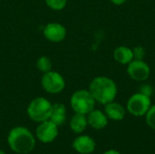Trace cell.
Here are the masks:
<instances>
[{
    "label": "cell",
    "instance_id": "9c48e42d",
    "mask_svg": "<svg viewBox=\"0 0 155 154\" xmlns=\"http://www.w3.org/2000/svg\"><path fill=\"white\" fill-rule=\"evenodd\" d=\"M44 35L51 42H61L66 36V29L61 24L49 23L44 28Z\"/></svg>",
    "mask_w": 155,
    "mask_h": 154
},
{
    "label": "cell",
    "instance_id": "ffe728a7",
    "mask_svg": "<svg viewBox=\"0 0 155 154\" xmlns=\"http://www.w3.org/2000/svg\"><path fill=\"white\" fill-rule=\"evenodd\" d=\"M141 93L148 96V97H151L153 95V89L151 85L149 84H143L141 87H140V92Z\"/></svg>",
    "mask_w": 155,
    "mask_h": 154
},
{
    "label": "cell",
    "instance_id": "5b68a950",
    "mask_svg": "<svg viewBox=\"0 0 155 154\" xmlns=\"http://www.w3.org/2000/svg\"><path fill=\"white\" fill-rule=\"evenodd\" d=\"M151 99L150 97L137 93L133 94L127 101V111L134 116L141 117L145 116L146 113L151 107Z\"/></svg>",
    "mask_w": 155,
    "mask_h": 154
},
{
    "label": "cell",
    "instance_id": "603a6c76",
    "mask_svg": "<svg viewBox=\"0 0 155 154\" xmlns=\"http://www.w3.org/2000/svg\"><path fill=\"white\" fill-rule=\"evenodd\" d=\"M0 154H5V152L4 151H2V150H0Z\"/></svg>",
    "mask_w": 155,
    "mask_h": 154
},
{
    "label": "cell",
    "instance_id": "ba28073f",
    "mask_svg": "<svg viewBox=\"0 0 155 154\" xmlns=\"http://www.w3.org/2000/svg\"><path fill=\"white\" fill-rule=\"evenodd\" d=\"M150 73L151 70L149 65L143 60L134 59L131 63L128 64L127 74L134 81L142 82L147 80L150 76Z\"/></svg>",
    "mask_w": 155,
    "mask_h": 154
},
{
    "label": "cell",
    "instance_id": "8992f818",
    "mask_svg": "<svg viewBox=\"0 0 155 154\" xmlns=\"http://www.w3.org/2000/svg\"><path fill=\"white\" fill-rule=\"evenodd\" d=\"M43 89L48 93H59L65 87V81L64 77L57 72L49 71L45 73L41 79Z\"/></svg>",
    "mask_w": 155,
    "mask_h": 154
},
{
    "label": "cell",
    "instance_id": "e0dca14e",
    "mask_svg": "<svg viewBox=\"0 0 155 154\" xmlns=\"http://www.w3.org/2000/svg\"><path fill=\"white\" fill-rule=\"evenodd\" d=\"M45 3L47 6L50 7L51 9L55 11H60L65 7L67 4V0H45Z\"/></svg>",
    "mask_w": 155,
    "mask_h": 154
},
{
    "label": "cell",
    "instance_id": "4fadbf2b",
    "mask_svg": "<svg viewBox=\"0 0 155 154\" xmlns=\"http://www.w3.org/2000/svg\"><path fill=\"white\" fill-rule=\"evenodd\" d=\"M114 58L122 64H127L134 60L133 50L127 46H119L114 52Z\"/></svg>",
    "mask_w": 155,
    "mask_h": 154
},
{
    "label": "cell",
    "instance_id": "d6986e66",
    "mask_svg": "<svg viewBox=\"0 0 155 154\" xmlns=\"http://www.w3.org/2000/svg\"><path fill=\"white\" fill-rule=\"evenodd\" d=\"M133 53H134V59L135 60H143L145 54L144 49L142 46L134 47V49H133Z\"/></svg>",
    "mask_w": 155,
    "mask_h": 154
},
{
    "label": "cell",
    "instance_id": "44dd1931",
    "mask_svg": "<svg viewBox=\"0 0 155 154\" xmlns=\"http://www.w3.org/2000/svg\"><path fill=\"white\" fill-rule=\"evenodd\" d=\"M127 0H111V2L114 5H123L126 2Z\"/></svg>",
    "mask_w": 155,
    "mask_h": 154
},
{
    "label": "cell",
    "instance_id": "8fae6325",
    "mask_svg": "<svg viewBox=\"0 0 155 154\" xmlns=\"http://www.w3.org/2000/svg\"><path fill=\"white\" fill-rule=\"evenodd\" d=\"M88 125L94 130H102L108 124V118L105 113L100 110L94 109L86 114Z\"/></svg>",
    "mask_w": 155,
    "mask_h": 154
},
{
    "label": "cell",
    "instance_id": "7402d4cb",
    "mask_svg": "<svg viewBox=\"0 0 155 154\" xmlns=\"http://www.w3.org/2000/svg\"><path fill=\"white\" fill-rule=\"evenodd\" d=\"M104 154H121L120 152L116 151V150H114V149H111V150H108L106 152H104Z\"/></svg>",
    "mask_w": 155,
    "mask_h": 154
},
{
    "label": "cell",
    "instance_id": "7a4b0ae2",
    "mask_svg": "<svg viewBox=\"0 0 155 154\" xmlns=\"http://www.w3.org/2000/svg\"><path fill=\"white\" fill-rule=\"evenodd\" d=\"M89 92L95 102L105 105L114 101L117 95V86L113 79L105 76H98L90 83Z\"/></svg>",
    "mask_w": 155,
    "mask_h": 154
},
{
    "label": "cell",
    "instance_id": "6da1fadb",
    "mask_svg": "<svg viewBox=\"0 0 155 154\" xmlns=\"http://www.w3.org/2000/svg\"><path fill=\"white\" fill-rule=\"evenodd\" d=\"M7 143L13 152L18 154H28L35 149V139L27 128L16 126L9 132Z\"/></svg>",
    "mask_w": 155,
    "mask_h": 154
},
{
    "label": "cell",
    "instance_id": "3957f363",
    "mask_svg": "<svg viewBox=\"0 0 155 154\" xmlns=\"http://www.w3.org/2000/svg\"><path fill=\"white\" fill-rule=\"evenodd\" d=\"M53 104L44 97H36L31 101L27 107L29 118L35 123H42L50 119Z\"/></svg>",
    "mask_w": 155,
    "mask_h": 154
},
{
    "label": "cell",
    "instance_id": "5bb4252c",
    "mask_svg": "<svg viewBox=\"0 0 155 154\" xmlns=\"http://www.w3.org/2000/svg\"><path fill=\"white\" fill-rule=\"evenodd\" d=\"M50 121H52L57 126L64 124L66 120V108L63 103L53 104L52 113L50 116Z\"/></svg>",
    "mask_w": 155,
    "mask_h": 154
},
{
    "label": "cell",
    "instance_id": "277c9868",
    "mask_svg": "<svg viewBox=\"0 0 155 154\" xmlns=\"http://www.w3.org/2000/svg\"><path fill=\"white\" fill-rule=\"evenodd\" d=\"M70 104L75 113L86 115L94 109L95 100L89 90H79L71 96Z\"/></svg>",
    "mask_w": 155,
    "mask_h": 154
},
{
    "label": "cell",
    "instance_id": "2e32d148",
    "mask_svg": "<svg viewBox=\"0 0 155 154\" xmlns=\"http://www.w3.org/2000/svg\"><path fill=\"white\" fill-rule=\"evenodd\" d=\"M36 67L42 73H47L52 69V62L47 56H41L36 62Z\"/></svg>",
    "mask_w": 155,
    "mask_h": 154
},
{
    "label": "cell",
    "instance_id": "7c38bea8",
    "mask_svg": "<svg viewBox=\"0 0 155 154\" xmlns=\"http://www.w3.org/2000/svg\"><path fill=\"white\" fill-rule=\"evenodd\" d=\"M104 113L108 119L118 122L125 117L126 110L122 104L113 101L104 105Z\"/></svg>",
    "mask_w": 155,
    "mask_h": 154
},
{
    "label": "cell",
    "instance_id": "ac0fdd59",
    "mask_svg": "<svg viewBox=\"0 0 155 154\" xmlns=\"http://www.w3.org/2000/svg\"><path fill=\"white\" fill-rule=\"evenodd\" d=\"M145 121L147 125L155 131V105L150 107L148 112L145 114Z\"/></svg>",
    "mask_w": 155,
    "mask_h": 154
},
{
    "label": "cell",
    "instance_id": "30bf717a",
    "mask_svg": "<svg viewBox=\"0 0 155 154\" xmlns=\"http://www.w3.org/2000/svg\"><path fill=\"white\" fill-rule=\"evenodd\" d=\"M96 143L88 135H80L73 142V148L80 154H90L94 152Z\"/></svg>",
    "mask_w": 155,
    "mask_h": 154
},
{
    "label": "cell",
    "instance_id": "9a60e30c",
    "mask_svg": "<svg viewBox=\"0 0 155 154\" xmlns=\"http://www.w3.org/2000/svg\"><path fill=\"white\" fill-rule=\"evenodd\" d=\"M87 125V117L83 113H75L70 120V128L75 133H82L86 129Z\"/></svg>",
    "mask_w": 155,
    "mask_h": 154
},
{
    "label": "cell",
    "instance_id": "52a82bcc",
    "mask_svg": "<svg viewBox=\"0 0 155 154\" xmlns=\"http://www.w3.org/2000/svg\"><path fill=\"white\" fill-rule=\"evenodd\" d=\"M35 135L41 143H50L58 136V126L50 120L42 122L35 130Z\"/></svg>",
    "mask_w": 155,
    "mask_h": 154
}]
</instances>
